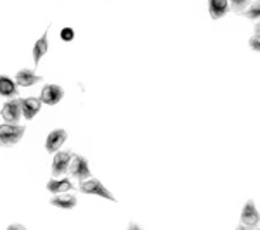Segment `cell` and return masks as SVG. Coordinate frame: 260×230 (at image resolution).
<instances>
[{
  "instance_id": "cell-19",
  "label": "cell",
  "mask_w": 260,
  "mask_h": 230,
  "mask_svg": "<svg viewBox=\"0 0 260 230\" xmlns=\"http://www.w3.org/2000/svg\"><path fill=\"white\" fill-rule=\"evenodd\" d=\"M248 45H250L251 50H255V52H260V35H258V33H255V35L251 36L250 42H248Z\"/></svg>"
},
{
  "instance_id": "cell-12",
  "label": "cell",
  "mask_w": 260,
  "mask_h": 230,
  "mask_svg": "<svg viewBox=\"0 0 260 230\" xmlns=\"http://www.w3.org/2000/svg\"><path fill=\"white\" fill-rule=\"evenodd\" d=\"M14 80L19 87L26 89V87H31V85H35V83H39L42 80V76H39L33 69H21L16 73Z\"/></svg>"
},
{
  "instance_id": "cell-4",
  "label": "cell",
  "mask_w": 260,
  "mask_h": 230,
  "mask_svg": "<svg viewBox=\"0 0 260 230\" xmlns=\"http://www.w3.org/2000/svg\"><path fill=\"white\" fill-rule=\"evenodd\" d=\"M73 154L71 150H57L54 152V160H52V177H61L66 171L70 170V163L73 160Z\"/></svg>"
},
{
  "instance_id": "cell-13",
  "label": "cell",
  "mask_w": 260,
  "mask_h": 230,
  "mask_svg": "<svg viewBox=\"0 0 260 230\" xmlns=\"http://www.w3.org/2000/svg\"><path fill=\"white\" fill-rule=\"evenodd\" d=\"M50 204L61 208V210H73L77 206V198L73 194H68V192H62V194H57L56 198L50 199Z\"/></svg>"
},
{
  "instance_id": "cell-22",
  "label": "cell",
  "mask_w": 260,
  "mask_h": 230,
  "mask_svg": "<svg viewBox=\"0 0 260 230\" xmlns=\"http://www.w3.org/2000/svg\"><path fill=\"white\" fill-rule=\"evenodd\" d=\"M0 114H2V111H0Z\"/></svg>"
},
{
  "instance_id": "cell-9",
  "label": "cell",
  "mask_w": 260,
  "mask_h": 230,
  "mask_svg": "<svg viewBox=\"0 0 260 230\" xmlns=\"http://www.w3.org/2000/svg\"><path fill=\"white\" fill-rule=\"evenodd\" d=\"M42 100L40 97H26V99H21V107H23V116L24 120H33L37 114H39V111L42 109Z\"/></svg>"
},
{
  "instance_id": "cell-5",
  "label": "cell",
  "mask_w": 260,
  "mask_h": 230,
  "mask_svg": "<svg viewBox=\"0 0 260 230\" xmlns=\"http://www.w3.org/2000/svg\"><path fill=\"white\" fill-rule=\"evenodd\" d=\"M23 116V107H21V99L12 97L11 100H7L2 107V118L7 123H18Z\"/></svg>"
},
{
  "instance_id": "cell-10",
  "label": "cell",
  "mask_w": 260,
  "mask_h": 230,
  "mask_svg": "<svg viewBox=\"0 0 260 230\" xmlns=\"http://www.w3.org/2000/svg\"><path fill=\"white\" fill-rule=\"evenodd\" d=\"M18 83H16L14 78H9L6 74H0V95L11 99V97H18L19 89Z\"/></svg>"
},
{
  "instance_id": "cell-17",
  "label": "cell",
  "mask_w": 260,
  "mask_h": 230,
  "mask_svg": "<svg viewBox=\"0 0 260 230\" xmlns=\"http://www.w3.org/2000/svg\"><path fill=\"white\" fill-rule=\"evenodd\" d=\"M229 6H231V9H233V12L241 14L246 7L251 6V0H229Z\"/></svg>"
},
{
  "instance_id": "cell-6",
  "label": "cell",
  "mask_w": 260,
  "mask_h": 230,
  "mask_svg": "<svg viewBox=\"0 0 260 230\" xmlns=\"http://www.w3.org/2000/svg\"><path fill=\"white\" fill-rule=\"evenodd\" d=\"M62 97H64V90L59 85H52V83L44 85V89L40 92V100L47 106H56V104L61 102Z\"/></svg>"
},
{
  "instance_id": "cell-8",
  "label": "cell",
  "mask_w": 260,
  "mask_h": 230,
  "mask_svg": "<svg viewBox=\"0 0 260 230\" xmlns=\"http://www.w3.org/2000/svg\"><path fill=\"white\" fill-rule=\"evenodd\" d=\"M66 139H68V133H66V130H61V128L52 130L47 135V140H45V150H47L49 154L57 152V150L62 147V144L66 142Z\"/></svg>"
},
{
  "instance_id": "cell-7",
  "label": "cell",
  "mask_w": 260,
  "mask_h": 230,
  "mask_svg": "<svg viewBox=\"0 0 260 230\" xmlns=\"http://www.w3.org/2000/svg\"><path fill=\"white\" fill-rule=\"evenodd\" d=\"M241 223H245L246 227H251V228H257L260 225V213L251 199L246 201V204L241 210Z\"/></svg>"
},
{
  "instance_id": "cell-15",
  "label": "cell",
  "mask_w": 260,
  "mask_h": 230,
  "mask_svg": "<svg viewBox=\"0 0 260 230\" xmlns=\"http://www.w3.org/2000/svg\"><path fill=\"white\" fill-rule=\"evenodd\" d=\"M47 33H49V28L44 31V35H42L40 39L35 42V45H33V61H35V66H39L40 59L45 56V52H47V50H49Z\"/></svg>"
},
{
  "instance_id": "cell-3",
  "label": "cell",
  "mask_w": 260,
  "mask_h": 230,
  "mask_svg": "<svg viewBox=\"0 0 260 230\" xmlns=\"http://www.w3.org/2000/svg\"><path fill=\"white\" fill-rule=\"evenodd\" d=\"M70 175L73 178H78V180H87V178L92 177L90 168H89V161L85 160L80 154H73V160L70 163Z\"/></svg>"
},
{
  "instance_id": "cell-21",
  "label": "cell",
  "mask_w": 260,
  "mask_h": 230,
  "mask_svg": "<svg viewBox=\"0 0 260 230\" xmlns=\"http://www.w3.org/2000/svg\"><path fill=\"white\" fill-rule=\"evenodd\" d=\"M255 33H258V35H260V21L255 24Z\"/></svg>"
},
{
  "instance_id": "cell-11",
  "label": "cell",
  "mask_w": 260,
  "mask_h": 230,
  "mask_svg": "<svg viewBox=\"0 0 260 230\" xmlns=\"http://www.w3.org/2000/svg\"><path fill=\"white\" fill-rule=\"evenodd\" d=\"M229 0H208V11L213 21H219L229 12Z\"/></svg>"
},
{
  "instance_id": "cell-1",
  "label": "cell",
  "mask_w": 260,
  "mask_h": 230,
  "mask_svg": "<svg viewBox=\"0 0 260 230\" xmlns=\"http://www.w3.org/2000/svg\"><path fill=\"white\" fill-rule=\"evenodd\" d=\"M26 128L19 123H2L0 125V145L2 147H11L16 145L23 139Z\"/></svg>"
},
{
  "instance_id": "cell-2",
  "label": "cell",
  "mask_w": 260,
  "mask_h": 230,
  "mask_svg": "<svg viewBox=\"0 0 260 230\" xmlns=\"http://www.w3.org/2000/svg\"><path fill=\"white\" fill-rule=\"evenodd\" d=\"M82 194H92V196H99V198H104L108 201H113L116 203V198L111 194L106 187L103 185V182L98 180V178H87V180H82L80 185H78Z\"/></svg>"
},
{
  "instance_id": "cell-16",
  "label": "cell",
  "mask_w": 260,
  "mask_h": 230,
  "mask_svg": "<svg viewBox=\"0 0 260 230\" xmlns=\"http://www.w3.org/2000/svg\"><path fill=\"white\" fill-rule=\"evenodd\" d=\"M241 16H245L246 19H251V21H260V0L251 4L246 11H243Z\"/></svg>"
},
{
  "instance_id": "cell-18",
  "label": "cell",
  "mask_w": 260,
  "mask_h": 230,
  "mask_svg": "<svg viewBox=\"0 0 260 230\" xmlns=\"http://www.w3.org/2000/svg\"><path fill=\"white\" fill-rule=\"evenodd\" d=\"M73 39H75L73 28H62V30H61V40L62 42H71Z\"/></svg>"
},
{
  "instance_id": "cell-20",
  "label": "cell",
  "mask_w": 260,
  "mask_h": 230,
  "mask_svg": "<svg viewBox=\"0 0 260 230\" xmlns=\"http://www.w3.org/2000/svg\"><path fill=\"white\" fill-rule=\"evenodd\" d=\"M9 230H24V225H19V223H14V225H9L7 227Z\"/></svg>"
},
{
  "instance_id": "cell-14",
  "label": "cell",
  "mask_w": 260,
  "mask_h": 230,
  "mask_svg": "<svg viewBox=\"0 0 260 230\" xmlns=\"http://www.w3.org/2000/svg\"><path fill=\"white\" fill-rule=\"evenodd\" d=\"M73 182L70 178H52V180L47 182V190L50 194H62V192H68V190H73Z\"/></svg>"
}]
</instances>
